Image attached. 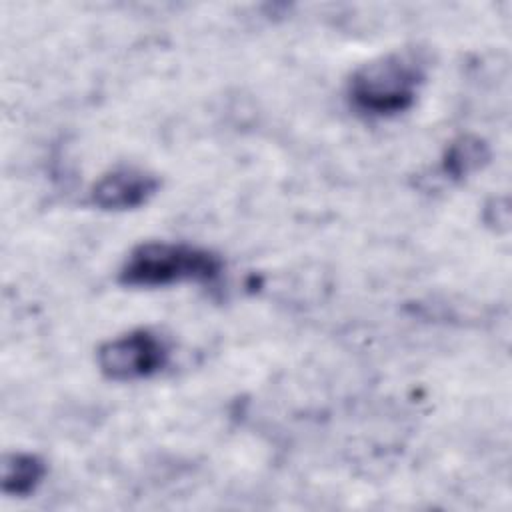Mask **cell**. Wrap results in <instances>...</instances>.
Instances as JSON below:
<instances>
[{
  "label": "cell",
  "mask_w": 512,
  "mask_h": 512,
  "mask_svg": "<svg viewBox=\"0 0 512 512\" xmlns=\"http://www.w3.org/2000/svg\"><path fill=\"white\" fill-rule=\"evenodd\" d=\"M222 262L216 254L182 244L152 240L138 244L120 268V282L128 286H168L176 282H212L218 278Z\"/></svg>",
  "instance_id": "cell-2"
},
{
  "label": "cell",
  "mask_w": 512,
  "mask_h": 512,
  "mask_svg": "<svg viewBox=\"0 0 512 512\" xmlns=\"http://www.w3.org/2000/svg\"><path fill=\"white\" fill-rule=\"evenodd\" d=\"M488 158H490V150L484 140L476 136H460L448 146L442 168L448 176L462 178L482 168L488 162Z\"/></svg>",
  "instance_id": "cell-6"
},
{
  "label": "cell",
  "mask_w": 512,
  "mask_h": 512,
  "mask_svg": "<svg viewBox=\"0 0 512 512\" xmlns=\"http://www.w3.org/2000/svg\"><path fill=\"white\" fill-rule=\"evenodd\" d=\"M424 80L420 60L410 52H392L360 66L348 84L356 110L370 116H392L408 110Z\"/></svg>",
  "instance_id": "cell-1"
},
{
  "label": "cell",
  "mask_w": 512,
  "mask_h": 512,
  "mask_svg": "<svg viewBox=\"0 0 512 512\" xmlns=\"http://www.w3.org/2000/svg\"><path fill=\"white\" fill-rule=\"evenodd\" d=\"M166 342L150 330H130L106 340L96 354L104 376L118 382H130L154 376L168 362Z\"/></svg>",
  "instance_id": "cell-3"
},
{
  "label": "cell",
  "mask_w": 512,
  "mask_h": 512,
  "mask_svg": "<svg viewBox=\"0 0 512 512\" xmlns=\"http://www.w3.org/2000/svg\"><path fill=\"white\" fill-rule=\"evenodd\" d=\"M46 476L44 462L26 452H12L2 458V490L12 496H28Z\"/></svg>",
  "instance_id": "cell-5"
},
{
  "label": "cell",
  "mask_w": 512,
  "mask_h": 512,
  "mask_svg": "<svg viewBox=\"0 0 512 512\" xmlns=\"http://www.w3.org/2000/svg\"><path fill=\"white\" fill-rule=\"evenodd\" d=\"M158 186L160 182L154 174L124 166L98 178L90 198L102 210H132L146 204L156 194Z\"/></svg>",
  "instance_id": "cell-4"
}]
</instances>
